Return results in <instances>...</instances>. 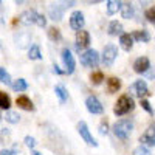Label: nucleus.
Here are the masks:
<instances>
[{
    "label": "nucleus",
    "mask_w": 155,
    "mask_h": 155,
    "mask_svg": "<svg viewBox=\"0 0 155 155\" xmlns=\"http://www.w3.org/2000/svg\"><path fill=\"white\" fill-rule=\"evenodd\" d=\"M0 155H16L14 150H8V149H3L2 152H0Z\"/></svg>",
    "instance_id": "obj_35"
},
{
    "label": "nucleus",
    "mask_w": 155,
    "mask_h": 155,
    "mask_svg": "<svg viewBox=\"0 0 155 155\" xmlns=\"http://www.w3.org/2000/svg\"><path fill=\"white\" fill-rule=\"evenodd\" d=\"M150 68V62L146 56H141L138 58L135 62H134V71L135 73H140V74H143V73H147Z\"/></svg>",
    "instance_id": "obj_12"
},
{
    "label": "nucleus",
    "mask_w": 155,
    "mask_h": 155,
    "mask_svg": "<svg viewBox=\"0 0 155 155\" xmlns=\"http://www.w3.org/2000/svg\"><path fill=\"white\" fill-rule=\"evenodd\" d=\"M81 64L84 67H96L99 64V54L98 51L90 48V50H85L84 53L81 54Z\"/></svg>",
    "instance_id": "obj_4"
},
{
    "label": "nucleus",
    "mask_w": 155,
    "mask_h": 155,
    "mask_svg": "<svg viewBox=\"0 0 155 155\" xmlns=\"http://www.w3.org/2000/svg\"><path fill=\"white\" fill-rule=\"evenodd\" d=\"M140 143H143V146H155V124L149 126L146 129V132L140 137Z\"/></svg>",
    "instance_id": "obj_9"
},
{
    "label": "nucleus",
    "mask_w": 155,
    "mask_h": 155,
    "mask_svg": "<svg viewBox=\"0 0 155 155\" xmlns=\"http://www.w3.org/2000/svg\"><path fill=\"white\" fill-rule=\"evenodd\" d=\"M16 104H17L20 109H23V110H28V112L34 110V106H33L31 99H30L28 96H25V95H22V96H19V98L16 99Z\"/></svg>",
    "instance_id": "obj_15"
},
{
    "label": "nucleus",
    "mask_w": 155,
    "mask_h": 155,
    "mask_svg": "<svg viewBox=\"0 0 155 155\" xmlns=\"http://www.w3.org/2000/svg\"><path fill=\"white\" fill-rule=\"evenodd\" d=\"M0 107H2L3 110H8V112H9L11 99H9V96H8L5 92H0Z\"/></svg>",
    "instance_id": "obj_24"
},
{
    "label": "nucleus",
    "mask_w": 155,
    "mask_h": 155,
    "mask_svg": "<svg viewBox=\"0 0 155 155\" xmlns=\"http://www.w3.org/2000/svg\"><path fill=\"white\" fill-rule=\"evenodd\" d=\"M85 106H87V110L93 115H99L104 112V107H102V104L99 102V99L96 96H88L85 99Z\"/></svg>",
    "instance_id": "obj_8"
},
{
    "label": "nucleus",
    "mask_w": 155,
    "mask_h": 155,
    "mask_svg": "<svg viewBox=\"0 0 155 155\" xmlns=\"http://www.w3.org/2000/svg\"><path fill=\"white\" fill-rule=\"evenodd\" d=\"M5 118H6V121L8 123H12V124H16V123H19L20 121V116H19V113H16V112H6V115H5Z\"/></svg>",
    "instance_id": "obj_28"
},
{
    "label": "nucleus",
    "mask_w": 155,
    "mask_h": 155,
    "mask_svg": "<svg viewBox=\"0 0 155 155\" xmlns=\"http://www.w3.org/2000/svg\"><path fill=\"white\" fill-rule=\"evenodd\" d=\"M20 22L23 25H37V27H45L47 25V19L45 16L39 14L37 11L34 9H28V11H23L20 14Z\"/></svg>",
    "instance_id": "obj_2"
},
{
    "label": "nucleus",
    "mask_w": 155,
    "mask_h": 155,
    "mask_svg": "<svg viewBox=\"0 0 155 155\" xmlns=\"http://www.w3.org/2000/svg\"><path fill=\"white\" fill-rule=\"evenodd\" d=\"M12 88L16 90V92H25V90L28 88V84H27V81L25 79H17V81H14V84H12Z\"/></svg>",
    "instance_id": "obj_25"
},
{
    "label": "nucleus",
    "mask_w": 155,
    "mask_h": 155,
    "mask_svg": "<svg viewBox=\"0 0 155 155\" xmlns=\"http://www.w3.org/2000/svg\"><path fill=\"white\" fill-rule=\"evenodd\" d=\"M90 81H92L93 85H99L104 81V74H102V71H95V73L90 74Z\"/></svg>",
    "instance_id": "obj_26"
},
{
    "label": "nucleus",
    "mask_w": 155,
    "mask_h": 155,
    "mask_svg": "<svg viewBox=\"0 0 155 155\" xmlns=\"http://www.w3.org/2000/svg\"><path fill=\"white\" fill-rule=\"evenodd\" d=\"M141 107H143L149 115H153V110H152V107H150V104H149L147 99H141Z\"/></svg>",
    "instance_id": "obj_32"
},
{
    "label": "nucleus",
    "mask_w": 155,
    "mask_h": 155,
    "mask_svg": "<svg viewBox=\"0 0 155 155\" xmlns=\"http://www.w3.org/2000/svg\"><path fill=\"white\" fill-rule=\"evenodd\" d=\"M64 11H65V6H61V5H51L50 9H48L50 19H51V20H54V22L62 20V17H64Z\"/></svg>",
    "instance_id": "obj_13"
},
{
    "label": "nucleus",
    "mask_w": 155,
    "mask_h": 155,
    "mask_svg": "<svg viewBox=\"0 0 155 155\" xmlns=\"http://www.w3.org/2000/svg\"><path fill=\"white\" fill-rule=\"evenodd\" d=\"M147 78H155V67L152 71H147Z\"/></svg>",
    "instance_id": "obj_37"
},
{
    "label": "nucleus",
    "mask_w": 155,
    "mask_h": 155,
    "mask_svg": "<svg viewBox=\"0 0 155 155\" xmlns=\"http://www.w3.org/2000/svg\"><path fill=\"white\" fill-rule=\"evenodd\" d=\"M107 33H109L110 36H118V34L123 36V25H121L118 20L110 22L109 27H107Z\"/></svg>",
    "instance_id": "obj_17"
},
{
    "label": "nucleus",
    "mask_w": 155,
    "mask_h": 155,
    "mask_svg": "<svg viewBox=\"0 0 155 155\" xmlns=\"http://www.w3.org/2000/svg\"><path fill=\"white\" fill-rule=\"evenodd\" d=\"M53 71H54V73H58V74H62V73H64V71H62V70H61V68L56 65V64L53 65Z\"/></svg>",
    "instance_id": "obj_36"
},
{
    "label": "nucleus",
    "mask_w": 155,
    "mask_h": 155,
    "mask_svg": "<svg viewBox=\"0 0 155 155\" xmlns=\"http://www.w3.org/2000/svg\"><path fill=\"white\" fill-rule=\"evenodd\" d=\"M54 93H56V96L59 98V101L62 102V104L68 99V92H67V88L64 87L62 84H59V85L54 87Z\"/></svg>",
    "instance_id": "obj_20"
},
{
    "label": "nucleus",
    "mask_w": 155,
    "mask_h": 155,
    "mask_svg": "<svg viewBox=\"0 0 155 155\" xmlns=\"http://www.w3.org/2000/svg\"><path fill=\"white\" fill-rule=\"evenodd\" d=\"M135 107V102H134V98L130 95H121L116 101V104L113 107V113L116 116H123L129 112H132Z\"/></svg>",
    "instance_id": "obj_1"
},
{
    "label": "nucleus",
    "mask_w": 155,
    "mask_h": 155,
    "mask_svg": "<svg viewBox=\"0 0 155 155\" xmlns=\"http://www.w3.org/2000/svg\"><path fill=\"white\" fill-rule=\"evenodd\" d=\"M90 44V34L87 31H78L76 33V48L78 50H81V48H85L88 47Z\"/></svg>",
    "instance_id": "obj_14"
},
{
    "label": "nucleus",
    "mask_w": 155,
    "mask_h": 155,
    "mask_svg": "<svg viewBox=\"0 0 155 155\" xmlns=\"http://www.w3.org/2000/svg\"><path fill=\"white\" fill-rule=\"evenodd\" d=\"M120 44H121V47H123L124 51H130L132 47H134V36H130V34L120 36Z\"/></svg>",
    "instance_id": "obj_16"
},
{
    "label": "nucleus",
    "mask_w": 155,
    "mask_h": 155,
    "mask_svg": "<svg viewBox=\"0 0 155 155\" xmlns=\"http://www.w3.org/2000/svg\"><path fill=\"white\" fill-rule=\"evenodd\" d=\"M134 39L138 41V42H149L150 41V34L146 30H138V31L134 33Z\"/></svg>",
    "instance_id": "obj_22"
},
{
    "label": "nucleus",
    "mask_w": 155,
    "mask_h": 155,
    "mask_svg": "<svg viewBox=\"0 0 155 155\" xmlns=\"http://www.w3.org/2000/svg\"><path fill=\"white\" fill-rule=\"evenodd\" d=\"M23 141H25V144H27L28 147H31V149L36 146V140H34L33 137H30V135H28V137H25V140H23Z\"/></svg>",
    "instance_id": "obj_34"
},
{
    "label": "nucleus",
    "mask_w": 155,
    "mask_h": 155,
    "mask_svg": "<svg viewBox=\"0 0 155 155\" xmlns=\"http://www.w3.org/2000/svg\"><path fill=\"white\" fill-rule=\"evenodd\" d=\"M84 14L81 11H74L71 12V16H70V27L76 31H82V27H84Z\"/></svg>",
    "instance_id": "obj_11"
},
{
    "label": "nucleus",
    "mask_w": 155,
    "mask_h": 155,
    "mask_svg": "<svg viewBox=\"0 0 155 155\" xmlns=\"http://www.w3.org/2000/svg\"><path fill=\"white\" fill-rule=\"evenodd\" d=\"M129 92H130L134 96L140 98V99H144V96H147V95H149V88H147L146 81L138 79V81H135L130 87H129Z\"/></svg>",
    "instance_id": "obj_5"
},
{
    "label": "nucleus",
    "mask_w": 155,
    "mask_h": 155,
    "mask_svg": "<svg viewBox=\"0 0 155 155\" xmlns=\"http://www.w3.org/2000/svg\"><path fill=\"white\" fill-rule=\"evenodd\" d=\"M78 132H79L81 138L85 141V143H87L88 146H93V147H96V146H98L96 140L92 137V134H90L88 126H87V123H85V121H79V123H78Z\"/></svg>",
    "instance_id": "obj_7"
},
{
    "label": "nucleus",
    "mask_w": 155,
    "mask_h": 155,
    "mask_svg": "<svg viewBox=\"0 0 155 155\" xmlns=\"http://www.w3.org/2000/svg\"><path fill=\"white\" fill-rule=\"evenodd\" d=\"M121 14H123V17L124 19H132L134 17V14H135V9H134V6H132V3H123V8H121Z\"/></svg>",
    "instance_id": "obj_21"
},
{
    "label": "nucleus",
    "mask_w": 155,
    "mask_h": 155,
    "mask_svg": "<svg viewBox=\"0 0 155 155\" xmlns=\"http://www.w3.org/2000/svg\"><path fill=\"white\" fill-rule=\"evenodd\" d=\"M146 19L150 22V23H155V8H149L146 11Z\"/></svg>",
    "instance_id": "obj_31"
},
{
    "label": "nucleus",
    "mask_w": 155,
    "mask_h": 155,
    "mask_svg": "<svg viewBox=\"0 0 155 155\" xmlns=\"http://www.w3.org/2000/svg\"><path fill=\"white\" fill-rule=\"evenodd\" d=\"M107 132H109V126H107V121L104 120V121L99 124V134H101V135H106Z\"/></svg>",
    "instance_id": "obj_33"
},
{
    "label": "nucleus",
    "mask_w": 155,
    "mask_h": 155,
    "mask_svg": "<svg viewBox=\"0 0 155 155\" xmlns=\"http://www.w3.org/2000/svg\"><path fill=\"white\" fill-rule=\"evenodd\" d=\"M121 8H123L121 2H118V0H109V2H107V14L113 16L115 12H118Z\"/></svg>",
    "instance_id": "obj_19"
},
{
    "label": "nucleus",
    "mask_w": 155,
    "mask_h": 155,
    "mask_svg": "<svg viewBox=\"0 0 155 155\" xmlns=\"http://www.w3.org/2000/svg\"><path fill=\"white\" fill-rule=\"evenodd\" d=\"M113 134L116 138H120V140H127L129 137H130L132 130H134V123L130 120H120V121H116L113 124Z\"/></svg>",
    "instance_id": "obj_3"
},
{
    "label": "nucleus",
    "mask_w": 155,
    "mask_h": 155,
    "mask_svg": "<svg viewBox=\"0 0 155 155\" xmlns=\"http://www.w3.org/2000/svg\"><path fill=\"white\" fill-rule=\"evenodd\" d=\"M116 56H118V48H116L115 45H106L104 50H102V64L107 67L113 65V62L116 59Z\"/></svg>",
    "instance_id": "obj_6"
},
{
    "label": "nucleus",
    "mask_w": 155,
    "mask_h": 155,
    "mask_svg": "<svg viewBox=\"0 0 155 155\" xmlns=\"http://www.w3.org/2000/svg\"><path fill=\"white\" fill-rule=\"evenodd\" d=\"M48 37L51 39V41H61L62 34H61V31H59L58 28L51 27V28H48Z\"/></svg>",
    "instance_id": "obj_27"
},
{
    "label": "nucleus",
    "mask_w": 155,
    "mask_h": 155,
    "mask_svg": "<svg viewBox=\"0 0 155 155\" xmlns=\"http://www.w3.org/2000/svg\"><path fill=\"white\" fill-rule=\"evenodd\" d=\"M33 155H41V153H39V152H33Z\"/></svg>",
    "instance_id": "obj_38"
},
{
    "label": "nucleus",
    "mask_w": 155,
    "mask_h": 155,
    "mask_svg": "<svg viewBox=\"0 0 155 155\" xmlns=\"http://www.w3.org/2000/svg\"><path fill=\"white\" fill-rule=\"evenodd\" d=\"M121 88V81L118 79V78H109L107 79V90H109V93H116L118 90Z\"/></svg>",
    "instance_id": "obj_18"
},
{
    "label": "nucleus",
    "mask_w": 155,
    "mask_h": 155,
    "mask_svg": "<svg viewBox=\"0 0 155 155\" xmlns=\"http://www.w3.org/2000/svg\"><path fill=\"white\" fill-rule=\"evenodd\" d=\"M132 155H152V153H150V150H149L146 146L141 144V146H138V147H135V149H134Z\"/></svg>",
    "instance_id": "obj_29"
},
{
    "label": "nucleus",
    "mask_w": 155,
    "mask_h": 155,
    "mask_svg": "<svg viewBox=\"0 0 155 155\" xmlns=\"http://www.w3.org/2000/svg\"><path fill=\"white\" fill-rule=\"evenodd\" d=\"M0 81H2L3 84H11V78H9V74L6 73V70L3 67L0 68Z\"/></svg>",
    "instance_id": "obj_30"
},
{
    "label": "nucleus",
    "mask_w": 155,
    "mask_h": 155,
    "mask_svg": "<svg viewBox=\"0 0 155 155\" xmlns=\"http://www.w3.org/2000/svg\"><path fill=\"white\" fill-rule=\"evenodd\" d=\"M28 58H30L31 61H39V59H42L41 48H39V45H31V48L28 50Z\"/></svg>",
    "instance_id": "obj_23"
},
{
    "label": "nucleus",
    "mask_w": 155,
    "mask_h": 155,
    "mask_svg": "<svg viewBox=\"0 0 155 155\" xmlns=\"http://www.w3.org/2000/svg\"><path fill=\"white\" fill-rule=\"evenodd\" d=\"M62 61H64V65L67 68V73L71 74L74 71V67H76V62H74V58L71 54V51L68 48H64L62 50Z\"/></svg>",
    "instance_id": "obj_10"
}]
</instances>
